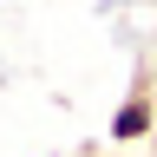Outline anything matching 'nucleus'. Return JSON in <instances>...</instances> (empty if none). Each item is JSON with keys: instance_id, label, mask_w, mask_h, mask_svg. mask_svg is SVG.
Segmentation results:
<instances>
[{"instance_id": "2", "label": "nucleus", "mask_w": 157, "mask_h": 157, "mask_svg": "<svg viewBox=\"0 0 157 157\" xmlns=\"http://www.w3.org/2000/svg\"><path fill=\"white\" fill-rule=\"evenodd\" d=\"M151 151H157V131H151Z\"/></svg>"}, {"instance_id": "1", "label": "nucleus", "mask_w": 157, "mask_h": 157, "mask_svg": "<svg viewBox=\"0 0 157 157\" xmlns=\"http://www.w3.org/2000/svg\"><path fill=\"white\" fill-rule=\"evenodd\" d=\"M151 131H157V59H137L131 85L111 111V144H151Z\"/></svg>"}]
</instances>
